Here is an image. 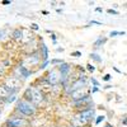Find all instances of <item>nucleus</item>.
Masks as SVG:
<instances>
[{
	"label": "nucleus",
	"mask_w": 127,
	"mask_h": 127,
	"mask_svg": "<svg viewBox=\"0 0 127 127\" xmlns=\"http://www.w3.org/2000/svg\"><path fill=\"white\" fill-rule=\"evenodd\" d=\"M3 4H4V5H8V4H10V1H8V0H4Z\"/></svg>",
	"instance_id": "a878e982"
},
{
	"label": "nucleus",
	"mask_w": 127,
	"mask_h": 127,
	"mask_svg": "<svg viewBox=\"0 0 127 127\" xmlns=\"http://www.w3.org/2000/svg\"><path fill=\"white\" fill-rule=\"evenodd\" d=\"M105 42H107V38H99V39H97L94 42V47H99V46L104 45Z\"/></svg>",
	"instance_id": "6e6552de"
},
{
	"label": "nucleus",
	"mask_w": 127,
	"mask_h": 127,
	"mask_svg": "<svg viewBox=\"0 0 127 127\" xmlns=\"http://www.w3.org/2000/svg\"><path fill=\"white\" fill-rule=\"evenodd\" d=\"M90 80H92V83H93V85H95V87H98V85H99V83L95 80V79H90Z\"/></svg>",
	"instance_id": "6ab92c4d"
},
{
	"label": "nucleus",
	"mask_w": 127,
	"mask_h": 127,
	"mask_svg": "<svg viewBox=\"0 0 127 127\" xmlns=\"http://www.w3.org/2000/svg\"><path fill=\"white\" fill-rule=\"evenodd\" d=\"M90 57H92L93 60H95L97 62H100V61H102V59H100V57H99L97 54H92V55H90Z\"/></svg>",
	"instance_id": "f8f14e48"
},
{
	"label": "nucleus",
	"mask_w": 127,
	"mask_h": 127,
	"mask_svg": "<svg viewBox=\"0 0 127 127\" xmlns=\"http://www.w3.org/2000/svg\"><path fill=\"white\" fill-rule=\"evenodd\" d=\"M17 109L22 114H24V116H32L36 112V107H34V105L32 104L31 102H27L24 99L19 100L17 103Z\"/></svg>",
	"instance_id": "f03ea898"
},
{
	"label": "nucleus",
	"mask_w": 127,
	"mask_h": 127,
	"mask_svg": "<svg viewBox=\"0 0 127 127\" xmlns=\"http://www.w3.org/2000/svg\"><path fill=\"white\" fill-rule=\"evenodd\" d=\"M122 123H123V125H127V117H125V118L122 120Z\"/></svg>",
	"instance_id": "b1692460"
},
{
	"label": "nucleus",
	"mask_w": 127,
	"mask_h": 127,
	"mask_svg": "<svg viewBox=\"0 0 127 127\" xmlns=\"http://www.w3.org/2000/svg\"><path fill=\"white\" fill-rule=\"evenodd\" d=\"M32 29H34V31H37V29H38V26H37L36 23H34V24H32Z\"/></svg>",
	"instance_id": "5701e85b"
},
{
	"label": "nucleus",
	"mask_w": 127,
	"mask_h": 127,
	"mask_svg": "<svg viewBox=\"0 0 127 127\" xmlns=\"http://www.w3.org/2000/svg\"><path fill=\"white\" fill-rule=\"evenodd\" d=\"M90 23H92V24H95V26H100V23H99V22H97V20H92Z\"/></svg>",
	"instance_id": "4be33fe9"
},
{
	"label": "nucleus",
	"mask_w": 127,
	"mask_h": 127,
	"mask_svg": "<svg viewBox=\"0 0 127 127\" xmlns=\"http://www.w3.org/2000/svg\"><path fill=\"white\" fill-rule=\"evenodd\" d=\"M51 62H52V64H60V65H61V64L64 62V60H59V59H56V60H52Z\"/></svg>",
	"instance_id": "2eb2a0df"
},
{
	"label": "nucleus",
	"mask_w": 127,
	"mask_h": 127,
	"mask_svg": "<svg viewBox=\"0 0 127 127\" xmlns=\"http://www.w3.org/2000/svg\"><path fill=\"white\" fill-rule=\"evenodd\" d=\"M87 69H88L89 71H92V72H93V71L95 70V67H94V66H92L90 64H88V65H87Z\"/></svg>",
	"instance_id": "dca6fc26"
},
{
	"label": "nucleus",
	"mask_w": 127,
	"mask_h": 127,
	"mask_svg": "<svg viewBox=\"0 0 127 127\" xmlns=\"http://www.w3.org/2000/svg\"><path fill=\"white\" fill-rule=\"evenodd\" d=\"M69 71H70V65L67 62H62L61 65L59 66V72L61 74L62 76H67Z\"/></svg>",
	"instance_id": "0eeeda50"
},
{
	"label": "nucleus",
	"mask_w": 127,
	"mask_h": 127,
	"mask_svg": "<svg viewBox=\"0 0 127 127\" xmlns=\"http://www.w3.org/2000/svg\"><path fill=\"white\" fill-rule=\"evenodd\" d=\"M103 79H104V81H109L111 80V75H109V74H105Z\"/></svg>",
	"instance_id": "f3484780"
},
{
	"label": "nucleus",
	"mask_w": 127,
	"mask_h": 127,
	"mask_svg": "<svg viewBox=\"0 0 127 127\" xmlns=\"http://www.w3.org/2000/svg\"><path fill=\"white\" fill-rule=\"evenodd\" d=\"M27 125H28L27 121L23 120V118H15V117H13V118H9L6 121V126L8 127H26Z\"/></svg>",
	"instance_id": "20e7f679"
},
{
	"label": "nucleus",
	"mask_w": 127,
	"mask_h": 127,
	"mask_svg": "<svg viewBox=\"0 0 127 127\" xmlns=\"http://www.w3.org/2000/svg\"><path fill=\"white\" fill-rule=\"evenodd\" d=\"M15 100V95L13 94V95H9V97H8V102L9 103H12V102H14Z\"/></svg>",
	"instance_id": "4468645a"
},
{
	"label": "nucleus",
	"mask_w": 127,
	"mask_h": 127,
	"mask_svg": "<svg viewBox=\"0 0 127 127\" xmlns=\"http://www.w3.org/2000/svg\"><path fill=\"white\" fill-rule=\"evenodd\" d=\"M85 84H87V76L84 75L83 78H79V79H75L74 80V83L71 84V87L67 88V93H72V92H75L78 89H81L85 87Z\"/></svg>",
	"instance_id": "7ed1b4c3"
},
{
	"label": "nucleus",
	"mask_w": 127,
	"mask_h": 127,
	"mask_svg": "<svg viewBox=\"0 0 127 127\" xmlns=\"http://www.w3.org/2000/svg\"><path fill=\"white\" fill-rule=\"evenodd\" d=\"M23 98L24 100L27 102H31L32 104H39L42 102V99H43V95H42V93L38 90V89H27L23 94Z\"/></svg>",
	"instance_id": "f257e3e1"
},
{
	"label": "nucleus",
	"mask_w": 127,
	"mask_h": 127,
	"mask_svg": "<svg viewBox=\"0 0 127 127\" xmlns=\"http://www.w3.org/2000/svg\"><path fill=\"white\" fill-rule=\"evenodd\" d=\"M108 13H109V14H114V15H117V14H118L117 10H113V9H109V10H108Z\"/></svg>",
	"instance_id": "a211bd4d"
},
{
	"label": "nucleus",
	"mask_w": 127,
	"mask_h": 127,
	"mask_svg": "<svg viewBox=\"0 0 127 127\" xmlns=\"http://www.w3.org/2000/svg\"><path fill=\"white\" fill-rule=\"evenodd\" d=\"M42 54H43V60L47 61V47L43 45V47H42Z\"/></svg>",
	"instance_id": "9b49d317"
},
{
	"label": "nucleus",
	"mask_w": 127,
	"mask_h": 127,
	"mask_svg": "<svg viewBox=\"0 0 127 127\" xmlns=\"http://www.w3.org/2000/svg\"><path fill=\"white\" fill-rule=\"evenodd\" d=\"M125 34V32H117V31H113V32H111L109 33V36L111 37H116V36H123Z\"/></svg>",
	"instance_id": "9d476101"
},
{
	"label": "nucleus",
	"mask_w": 127,
	"mask_h": 127,
	"mask_svg": "<svg viewBox=\"0 0 127 127\" xmlns=\"http://www.w3.org/2000/svg\"><path fill=\"white\" fill-rule=\"evenodd\" d=\"M71 55H72V56H76V57H80V56H81V54H80V52H72Z\"/></svg>",
	"instance_id": "aec40b11"
},
{
	"label": "nucleus",
	"mask_w": 127,
	"mask_h": 127,
	"mask_svg": "<svg viewBox=\"0 0 127 127\" xmlns=\"http://www.w3.org/2000/svg\"><path fill=\"white\" fill-rule=\"evenodd\" d=\"M104 127H113V126H112V125H109V123H105V126H104Z\"/></svg>",
	"instance_id": "bb28decb"
},
{
	"label": "nucleus",
	"mask_w": 127,
	"mask_h": 127,
	"mask_svg": "<svg viewBox=\"0 0 127 127\" xmlns=\"http://www.w3.org/2000/svg\"><path fill=\"white\" fill-rule=\"evenodd\" d=\"M60 72H59V70L57 71H51L48 75L46 76V81H47V84H52V85H55V84H57L59 81H60Z\"/></svg>",
	"instance_id": "39448f33"
},
{
	"label": "nucleus",
	"mask_w": 127,
	"mask_h": 127,
	"mask_svg": "<svg viewBox=\"0 0 127 127\" xmlns=\"http://www.w3.org/2000/svg\"><path fill=\"white\" fill-rule=\"evenodd\" d=\"M103 120H105V117H104V116H99V117L97 118V120H95V125H99Z\"/></svg>",
	"instance_id": "ddd939ff"
},
{
	"label": "nucleus",
	"mask_w": 127,
	"mask_h": 127,
	"mask_svg": "<svg viewBox=\"0 0 127 127\" xmlns=\"http://www.w3.org/2000/svg\"><path fill=\"white\" fill-rule=\"evenodd\" d=\"M47 65H48V61H46V62L43 64V65H42V69H45V67H46Z\"/></svg>",
	"instance_id": "393cba45"
},
{
	"label": "nucleus",
	"mask_w": 127,
	"mask_h": 127,
	"mask_svg": "<svg viewBox=\"0 0 127 127\" xmlns=\"http://www.w3.org/2000/svg\"><path fill=\"white\" fill-rule=\"evenodd\" d=\"M13 37L15 39H20V37H22V31H20V29H15L14 33H13Z\"/></svg>",
	"instance_id": "1a4fd4ad"
},
{
	"label": "nucleus",
	"mask_w": 127,
	"mask_h": 127,
	"mask_svg": "<svg viewBox=\"0 0 127 127\" xmlns=\"http://www.w3.org/2000/svg\"><path fill=\"white\" fill-rule=\"evenodd\" d=\"M98 90H99V88H98V87H93V89H92V92H93V93H97Z\"/></svg>",
	"instance_id": "412c9836"
},
{
	"label": "nucleus",
	"mask_w": 127,
	"mask_h": 127,
	"mask_svg": "<svg viewBox=\"0 0 127 127\" xmlns=\"http://www.w3.org/2000/svg\"><path fill=\"white\" fill-rule=\"evenodd\" d=\"M88 93H87V90L84 89V88H81V89H78V90H75V92H72L71 93V98L74 99V102H76V100H80V99H83V98H85V97H88Z\"/></svg>",
	"instance_id": "423d86ee"
}]
</instances>
